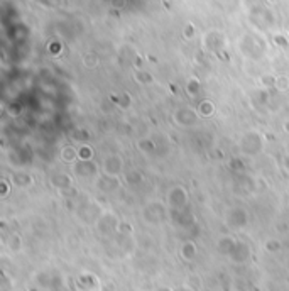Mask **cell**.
<instances>
[{"instance_id":"14","label":"cell","mask_w":289,"mask_h":291,"mask_svg":"<svg viewBox=\"0 0 289 291\" xmlns=\"http://www.w3.org/2000/svg\"><path fill=\"white\" fill-rule=\"evenodd\" d=\"M284 129H286V130H287V132H289V122H287V124L284 125Z\"/></svg>"},{"instance_id":"5","label":"cell","mask_w":289,"mask_h":291,"mask_svg":"<svg viewBox=\"0 0 289 291\" xmlns=\"http://www.w3.org/2000/svg\"><path fill=\"white\" fill-rule=\"evenodd\" d=\"M235 239H232V237H221L218 240V244H216V249H218V252H221V254H225V256H230L233 249H235Z\"/></svg>"},{"instance_id":"3","label":"cell","mask_w":289,"mask_h":291,"mask_svg":"<svg viewBox=\"0 0 289 291\" xmlns=\"http://www.w3.org/2000/svg\"><path fill=\"white\" fill-rule=\"evenodd\" d=\"M75 171L76 174H80V176H92V174L97 173V166L90 159H81L75 166Z\"/></svg>"},{"instance_id":"2","label":"cell","mask_w":289,"mask_h":291,"mask_svg":"<svg viewBox=\"0 0 289 291\" xmlns=\"http://www.w3.org/2000/svg\"><path fill=\"white\" fill-rule=\"evenodd\" d=\"M249 257H251V249H249V245L243 242H237L235 249H233V252L230 254V259L233 262H246Z\"/></svg>"},{"instance_id":"9","label":"cell","mask_w":289,"mask_h":291,"mask_svg":"<svg viewBox=\"0 0 289 291\" xmlns=\"http://www.w3.org/2000/svg\"><path fill=\"white\" fill-rule=\"evenodd\" d=\"M53 185L58 186V188H68L70 186V178L64 176V174H56L53 178Z\"/></svg>"},{"instance_id":"7","label":"cell","mask_w":289,"mask_h":291,"mask_svg":"<svg viewBox=\"0 0 289 291\" xmlns=\"http://www.w3.org/2000/svg\"><path fill=\"white\" fill-rule=\"evenodd\" d=\"M196 245H194V242H185L181 247V256H183V259H186V261H193L194 257H196Z\"/></svg>"},{"instance_id":"10","label":"cell","mask_w":289,"mask_h":291,"mask_svg":"<svg viewBox=\"0 0 289 291\" xmlns=\"http://www.w3.org/2000/svg\"><path fill=\"white\" fill-rule=\"evenodd\" d=\"M9 249L10 251H14V252H17L20 249V239L17 237V235H12L9 240Z\"/></svg>"},{"instance_id":"1","label":"cell","mask_w":289,"mask_h":291,"mask_svg":"<svg viewBox=\"0 0 289 291\" xmlns=\"http://www.w3.org/2000/svg\"><path fill=\"white\" fill-rule=\"evenodd\" d=\"M169 205L173 208H181L186 205V200H188V193L185 188H181V186H176V188H173L169 191Z\"/></svg>"},{"instance_id":"6","label":"cell","mask_w":289,"mask_h":291,"mask_svg":"<svg viewBox=\"0 0 289 291\" xmlns=\"http://www.w3.org/2000/svg\"><path fill=\"white\" fill-rule=\"evenodd\" d=\"M246 210H242V208H233L232 213L229 215V223L233 225V227H242V225H246Z\"/></svg>"},{"instance_id":"13","label":"cell","mask_w":289,"mask_h":291,"mask_svg":"<svg viewBox=\"0 0 289 291\" xmlns=\"http://www.w3.org/2000/svg\"><path fill=\"white\" fill-rule=\"evenodd\" d=\"M284 166H286V169H287V171H289V156L284 159Z\"/></svg>"},{"instance_id":"11","label":"cell","mask_w":289,"mask_h":291,"mask_svg":"<svg viewBox=\"0 0 289 291\" xmlns=\"http://www.w3.org/2000/svg\"><path fill=\"white\" fill-rule=\"evenodd\" d=\"M265 249L271 251V252H276V251H279V244H277V242H268Z\"/></svg>"},{"instance_id":"12","label":"cell","mask_w":289,"mask_h":291,"mask_svg":"<svg viewBox=\"0 0 289 291\" xmlns=\"http://www.w3.org/2000/svg\"><path fill=\"white\" fill-rule=\"evenodd\" d=\"M173 291H193V288H190V286H177Z\"/></svg>"},{"instance_id":"8","label":"cell","mask_w":289,"mask_h":291,"mask_svg":"<svg viewBox=\"0 0 289 291\" xmlns=\"http://www.w3.org/2000/svg\"><path fill=\"white\" fill-rule=\"evenodd\" d=\"M80 286H83V289H95L98 286V279L92 274H81L80 276Z\"/></svg>"},{"instance_id":"4","label":"cell","mask_w":289,"mask_h":291,"mask_svg":"<svg viewBox=\"0 0 289 291\" xmlns=\"http://www.w3.org/2000/svg\"><path fill=\"white\" fill-rule=\"evenodd\" d=\"M103 168H105V173L110 174V176H114V174H119L120 169H122V159L117 158V156H110V158L105 159Z\"/></svg>"}]
</instances>
